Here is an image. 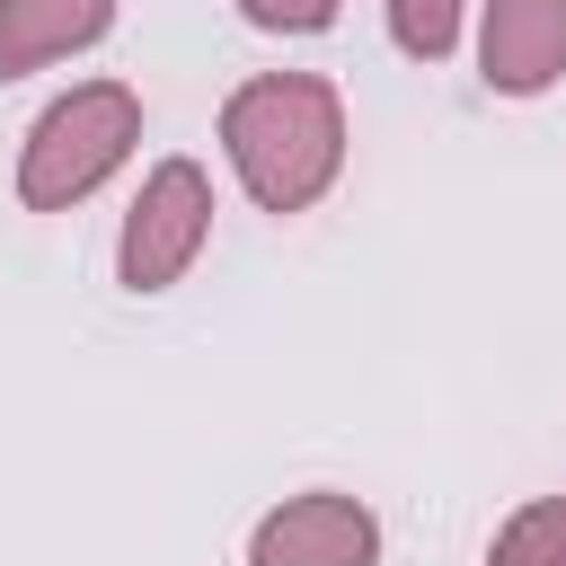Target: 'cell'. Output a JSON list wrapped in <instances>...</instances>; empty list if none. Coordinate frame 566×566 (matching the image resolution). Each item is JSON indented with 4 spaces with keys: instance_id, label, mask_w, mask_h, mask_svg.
<instances>
[{
    "instance_id": "obj_2",
    "label": "cell",
    "mask_w": 566,
    "mask_h": 566,
    "mask_svg": "<svg viewBox=\"0 0 566 566\" xmlns=\"http://www.w3.org/2000/svg\"><path fill=\"white\" fill-rule=\"evenodd\" d=\"M133 142H142V97L115 88V80H88V88H71L62 106L35 115L18 195H27L35 212H62V203H80L97 177H115Z\"/></svg>"
},
{
    "instance_id": "obj_4",
    "label": "cell",
    "mask_w": 566,
    "mask_h": 566,
    "mask_svg": "<svg viewBox=\"0 0 566 566\" xmlns=\"http://www.w3.org/2000/svg\"><path fill=\"white\" fill-rule=\"evenodd\" d=\"M371 557H380V522L354 495H301L265 513L248 539V566H371Z\"/></svg>"
},
{
    "instance_id": "obj_9",
    "label": "cell",
    "mask_w": 566,
    "mask_h": 566,
    "mask_svg": "<svg viewBox=\"0 0 566 566\" xmlns=\"http://www.w3.org/2000/svg\"><path fill=\"white\" fill-rule=\"evenodd\" d=\"M256 27H274V35H310V27H327L336 18V0H239Z\"/></svg>"
},
{
    "instance_id": "obj_6",
    "label": "cell",
    "mask_w": 566,
    "mask_h": 566,
    "mask_svg": "<svg viewBox=\"0 0 566 566\" xmlns=\"http://www.w3.org/2000/svg\"><path fill=\"white\" fill-rule=\"evenodd\" d=\"M106 18H115V0H0V80H27L53 53L97 44Z\"/></svg>"
},
{
    "instance_id": "obj_1",
    "label": "cell",
    "mask_w": 566,
    "mask_h": 566,
    "mask_svg": "<svg viewBox=\"0 0 566 566\" xmlns=\"http://www.w3.org/2000/svg\"><path fill=\"white\" fill-rule=\"evenodd\" d=\"M221 142H230V159L265 212H310L345 159V106L327 80H301V71L248 80L221 106Z\"/></svg>"
},
{
    "instance_id": "obj_3",
    "label": "cell",
    "mask_w": 566,
    "mask_h": 566,
    "mask_svg": "<svg viewBox=\"0 0 566 566\" xmlns=\"http://www.w3.org/2000/svg\"><path fill=\"white\" fill-rule=\"evenodd\" d=\"M203 230H212V186H203V168H195V159H159L150 186H142V203H133V221H124V283H133V292H168V283L195 265Z\"/></svg>"
},
{
    "instance_id": "obj_8",
    "label": "cell",
    "mask_w": 566,
    "mask_h": 566,
    "mask_svg": "<svg viewBox=\"0 0 566 566\" xmlns=\"http://www.w3.org/2000/svg\"><path fill=\"white\" fill-rule=\"evenodd\" d=\"M389 27L416 62H442L451 35H460V0H389Z\"/></svg>"
},
{
    "instance_id": "obj_7",
    "label": "cell",
    "mask_w": 566,
    "mask_h": 566,
    "mask_svg": "<svg viewBox=\"0 0 566 566\" xmlns=\"http://www.w3.org/2000/svg\"><path fill=\"white\" fill-rule=\"evenodd\" d=\"M486 566H566V495H548V504L513 513Z\"/></svg>"
},
{
    "instance_id": "obj_5",
    "label": "cell",
    "mask_w": 566,
    "mask_h": 566,
    "mask_svg": "<svg viewBox=\"0 0 566 566\" xmlns=\"http://www.w3.org/2000/svg\"><path fill=\"white\" fill-rule=\"evenodd\" d=\"M486 88L504 97H531L566 71V0H486Z\"/></svg>"
}]
</instances>
